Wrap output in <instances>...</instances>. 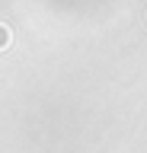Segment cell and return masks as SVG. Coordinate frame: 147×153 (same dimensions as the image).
Listing matches in <instances>:
<instances>
[{
	"instance_id": "6da1fadb",
	"label": "cell",
	"mask_w": 147,
	"mask_h": 153,
	"mask_svg": "<svg viewBox=\"0 0 147 153\" xmlns=\"http://www.w3.org/2000/svg\"><path fill=\"white\" fill-rule=\"evenodd\" d=\"M7 45H10V29L0 22V48H7Z\"/></svg>"
}]
</instances>
